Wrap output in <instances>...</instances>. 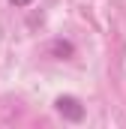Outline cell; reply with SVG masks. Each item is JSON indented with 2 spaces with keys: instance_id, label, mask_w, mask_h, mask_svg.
Returning <instances> with one entry per match:
<instances>
[{
  "instance_id": "obj_1",
  "label": "cell",
  "mask_w": 126,
  "mask_h": 129,
  "mask_svg": "<svg viewBox=\"0 0 126 129\" xmlns=\"http://www.w3.org/2000/svg\"><path fill=\"white\" fill-rule=\"evenodd\" d=\"M54 111L63 114L66 120H81L84 117V108H81V102L75 96H57L54 99Z\"/></svg>"
},
{
  "instance_id": "obj_2",
  "label": "cell",
  "mask_w": 126,
  "mask_h": 129,
  "mask_svg": "<svg viewBox=\"0 0 126 129\" xmlns=\"http://www.w3.org/2000/svg\"><path fill=\"white\" fill-rule=\"evenodd\" d=\"M9 6H15V9H24V6H30L33 0H6Z\"/></svg>"
}]
</instances>
